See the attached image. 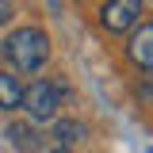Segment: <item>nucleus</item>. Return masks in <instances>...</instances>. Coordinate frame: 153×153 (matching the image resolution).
Here are the masks:
<instances>
[{"mask_svg": "<svg viewBox=\"0 0 153 153\" xmlns=\"http://www.w3.org/2000/svg\"><path fill=\"white\" fill-rule=\"evenodd\" d=\"M0 57L16 73H38L50 57V35L42 27H16L0 42Z\"/></svg>", "mask_w": 153, "mask_h": 153, "instance_id": "1", "label": "nucleus"}, {"mask_svg": "<svg viewBox=\"0 0 153 153\" xmlns=\"http://www.w3.org/2000/svg\"><path fill=\"white\" fill-rule=\"evenodd\" d=\"M57 107H61V88L54 80H35L31 88H23V111H27L31 123L57 119Z\"/></svg>", "mask_w": 153, "mask_h": 153, "instance_id": "2", "label": "nucleus"}, {"mask_svg": "<svg viewBox=\"0 0 153 153\" xmlns=\"http://www.w3.org/2000/svg\"><path fill=\"white\" fill-rule=\"evenodd\" d=\"M142 12H146L142 0H107L100 8V27L107 35H130L134 27L142 23Z\"/></svg>", "mask_w": 153, "mask_h": 153, "instance_id": "3", "label": "nucleus"}, {"mask_svg": "<svg viewBox=\"0 0 153 153\" xmlns=\"http://www.w3.org/2000/svg\"><path fill=\"white\" fill-rule=\"evenodd\" d=\"M126 57H130L138 69L153 73V23H138L126 38Z\"/></svg>", "mask_w": 153, "mask_h": 153, "instance_id": "4", "label": "nucleus"}, {"mask_svg": "<svg viewBox=\"0 0 153 153\" xmlns=\"http://www.w3.org/2000/svg\"><path fill=\"white\" fill-rule=\"evenodd\" d=\"M23 107V84L16 73H0V111H16Z\"/></svg>", "mask_w": 153, "mask_h": 153, "instance_id": "5", "label": "nucleus"}, {"mask_svg": "<svg viewBox=\"0 0 153 153\" xmlns=\"http://www.w3.org/2000/svg\"><path fill=\"white\" fill-rule=\"evenodd\" d=\"M84 123H76V119H61V123H54V138L65 146V149H73L76 142H84Z\"/></svg>", "mask_w": 153, "mask_h": 153, "instance_id": "6", "label": "nucleus"}, {"mask_svg": "<svg viewBox=\"0 0 153 153\" xmlns=\"http://www.w3.org/2000/svg\"><path fill=\"white\" fill-rule=\"evenodd\" d=\"M8 138H12L16 149H38V142H42L38 130H35V126H27V123H16V126L8 130Z\"/></svg>", "mask_w": 153, "mask_h": 153, "instance_id": "7", "label": "nucleus"}, {"mask_svg": "<svg viewBox=\"0 0 153 153\" xmlns=\"http://www.w3.org/2000/svg\"><path fill=\"white\" fill-rule=\"evenodd\" d=\"M12 19V8H8V0H0V23H8Z\"/></svg>", "mask_w": 153, "mask_h": 153, "instance_id": "8", "label": "nucleus"}, {"mask_svg": "<svg viewBox=\"0 0 153 153\" xmlns=\"http://www.w3.org/2000/svg\"><path fill=\"white\" fill-rule=\"evenodd\" d=\"M50 153H69V149H65V146H54V149H50Z\"/></svg>", "mask_w": 153, "mask_h": 153, "instance_id": "9", "label": "nucleus"}]
</instances>
